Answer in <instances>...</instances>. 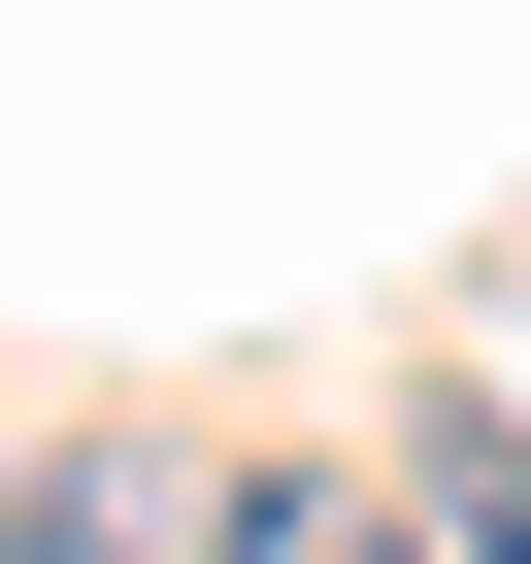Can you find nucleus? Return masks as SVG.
<instances>
[{"label": "nucleus", "instance_id": "f257e3e1", "mask_svg": "<svg viewBox=\"0 0 531 564\" xmlns=\"http://www.w3.org/2000/svg\"><path fill=\"white\" fill-rule=\"evenodd\" d=\"M199 564H399V498H333V465H266V498H199Z\"/></svg>", "mask_w": 531, "mask_h": 564}, {"label": "nucleus", "instance_id": "f03ea898", "mask_svg": "<svg viewBox=\"0 0 531 564\" xmlns=\"http://www.w3.org/2000/svg\"><path fill=\"white\" fill-rule=\"evenodd\" d=\"M34 564H166V465H133V432H67V465H34Z\"/></svg>", "mask_w": 531, "mask_h": 564}, {"label": "nucleus", "instance_id": "7ed1b4c3", "mask_svg": "<svg viewBox=\"0 0 531 564\" xmlns=\"http://www.w3.org/2000/svg\"><path fill=\"white\" fill-rule=\"evenodd\" d=\"M465 531H498V564H531V465H465Z\"/></svg>", "mask_w": 531, "mask_h": 564}, {"label": "nucleus", "instance_id": "20e7f679", "mask_svg": "<svg viewBox=\"0 0 531 564\" xmlns=\"http://www.w3.org/2000/svg\"><path fill=\"white\" fill-rule=\"evenodd\" d=\"M0 564H34V465H0Z\"/></svg>", "mask_w": 531, "mask_h": 564}]
</instances>
